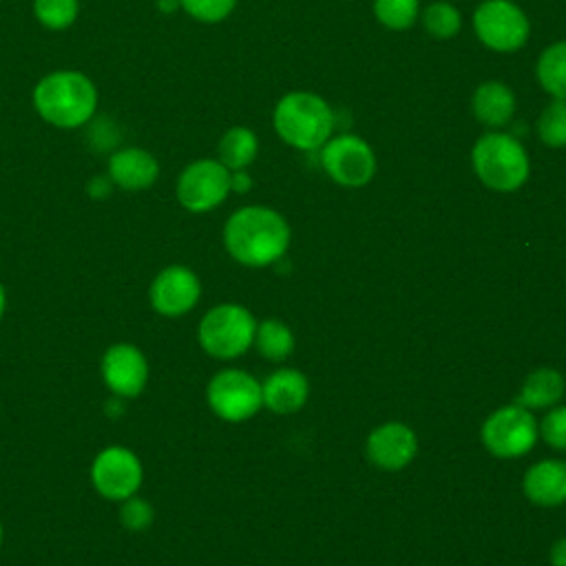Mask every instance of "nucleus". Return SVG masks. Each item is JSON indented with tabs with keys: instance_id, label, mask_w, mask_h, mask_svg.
Masks as SVG:
<instances>
[{
	"instance_id": "obj_6",
	"label": "nucleus",
	"mask_w": 566,
	"mask_h": 566,
	"mask_svg": "<svg viewBox=\"0 0 566 566\" xmlns=\"http://www.w3.org/2000/svg\"><path fill=\"white\" fill-rule=\"evenodd\" d=\"M480 438L486 451L495 458H522L535 447L539 438V422L531 409L511 402L486 416L480 429Z\"/></svg>"
},
{
	"instance_id": "obj_3",
	"label": "nucleus",
	"mask_w": 566,
	"mask_h": 566,
	"mask_svg": "<svg viewBox=\"0 0 566 566\" xmlns=\"http://www.w3.org/2000/svg\"><path fill=\"white\" fill-rule=\"evenodd\" d=\"M272 122L287 146L316 150L332 137L334 113L323 97L307 91H294L279 99Z\"/></svg>"
},
{
	"instance_id": "obj_17",
	"label": "nucleus",
	"mask_w": 566,
	"mask_h": 566,
	"mask_svg": "<svg viewBox=\"0 0 566 566\" xmlns=\"http://www.w3.org/2000/svg\"><path fill=\"white\" fill-rule=\"evenodd\" d=\"M159 175L157 159L144 148H122L108 159V179L122 190H146Z\"/></svg>"
},
{
	"instance_id": "obj_23",
	"label": "nucleus",
	"mask_w": 566,
	"mask_h": 566,
	"mask_svg": "<svg viewBox=\"0 0 566 566\" xmlns=\"http://www.w3.org/2000/svg\"><path fill=\"white\" fill-rule=\"evenodd\" d=\"M422 24L429 35L438 40H449L460 33L462 27V15L451 2H431L424 13H422Z\"/></svg>"
},
{
	"instance_id": "obj_5",
	"label": "nucleus",
	"mask_w": 566,
	"mask_h": 566,
	"mask_svg": "<svg viewBox=\"0 0 566 566\" xmlns=\"http://www.w3.org/2000/svg\"><path fill=\"white\" fill-rule=\"evenodd\" d=\"M256 321L252 312L239 303H221L210 307L197 329L199 345L212 358H239L254 345Z\"/></svg>"
},
{
	"instance_id": "obj_33",
	"label": "nucleus",
	"mask_w": 566,
	"mask_h": 566,
	"mask_svg": "<svg viewBox=\"0 0 566 566\" xmlns=\"http://www.w3.org/2000/svg\"><path fill=\"white\" fill-rule=\"evenodd\" d=\"M157 7H159L161 11H166V13H168V11H172V9H177V7H179V0H159V2H157Z\"/></svg>"
},
{
	"instance_id": "obj_13",
	"label": "nucleus",
	"mask_w": 566,
	"mask_h": 566,
	"mask_svg": "<svg viewBox=\"0 0 566 566\" xmlns=\"http://www.w3.org/2000/svg\"><path fill=\"white\" fill-rule=\"evenodd\" d=\"M102 380L117 398H135L148 382V360L139 347L115 343L102 356Z\"/></svg>"
},
{
	"instance_id": "obj_29",
	"label": "nucleus",
	"mask_w": 566,
	"mask_h": 566,
	"mask_svg": "<svg viewBox=\"0 0 566 566\" xmlns=\"http://www.w3.org/2000/svg\"><path fill=\"white\" fill-rule=\"evenodd\" d=\"M539 436L553 449L566 451V405H555L539 422Z\"/></svg>"
},
{
	"instance_id": "obj_10",
	"label": "nucleus",
	"mask_w": 566,
	"mask_h": 566,
	"mask_svg": "<svg viewBox=\"0 0 566 566\" xmlns=\"http://www.w3.org/2000/svg\"><path fill=\"white\" fill-rule=\"evenodd\" d=\"M91 480L102 497L122 502L135 495L142 486V460L128 447L111 444L95 455L91 464Z\"/></svg>"
},
{
	"instance_id": "obj_25",
	"label": "nucleus",
	"mask_w": 566,
	"mask_h": 566,
	"mask_svg": "<svg viewBox=\"0 0 566 566\" xmlns=\"http://www.w3.org/2000/svg\"><path fill=\"white\" fill-rule=\"evenodd\" d=\"M418 0H374V15L387 29H409L418 18Z\"/></svg>"
},
{
	"instance_id": "obj_21",
	"label": "nucleus",
	"mask_w": 566,
	"mask_h": 566,
	"mask_svg": "<svg viewBox=\"0 0 566 566\" xmlns=\"http://www.w3.org/2000/svg\"><path fill=\"white\" fill-rule=\"evenodd\" d=\"M537 80L553 99H566V40L544 49L537 60Z\"/></svg>"
},
{
	"instance_id": "obj_32",
	"label": "nucleus",
	"mask_w": 566,
	"mask_h": 566,
	"mask_svg": "<svg viewBox=\"0 0 566 566\" xmlns=\"http://www.w3.org/2000/svg\"><path fill=\"white\" fill-rule=\"evenodd\" d=\"M111 179H104V177H95L91 184H88V192L93 197H106L111 192Z\"/></svg>"
},
{
	"instance_id": "obj_35",
	"label": "nucleus",
	"mask_w": 566,
	"mask_h": 566,
	"mask_svg": "<svg viewBox=\"0 0 566 566\" xmlns=\"http://www.w3.org/2000/svg\"><path fill=\"white\" fill-rule=\"evenodd\" d=\"M0 546H2V522H0Z\"/></svg>"
},
{
	"instance_id": "obj_26",
	"label": "nucleus",
	"mask_w": 566,
	"mask_h": 566,
	"mask_svg": "<svg viewBox=\"0 0 566 566\" xmlns=\"http://www.w3.org/2000/svg\"><path fill=\"white\" fill-rule=\"evenodd\" d=\"M77 0H33L35 18L53 31L66 29L77 18Z\"/></svg>"
},
{
	"instance_id": "obj_14",
	"label": "nucleus",
	"mask_w": 566,
	"mask_h": 566,
	"mask_svg": "<svg viewBox=\"0 0 566 566\" xmlns=\"http://www.w3.org/2000/svg\"><path fill=\"white\" fill-rule=\"evenodd\" d=\"M367 458L382 471H400L418 453L416 431L405 422H385L367 436Z\"/></svg>"
},
{
	"instance_id": "obj_19",
	"label": "nucleus",
	"mask_w": 566,
	"mask_h": 566,
	"mask_svg": "<svg viewBox=\"0 0 566 566\" xmlns=\"http://www.w3.org/2000/svg\"><path fill=\"white\" fill-rule=\"evenodd\" d=\"M566 382L564 376L553 367H539L533 369L526 380L522 382V389L517 394V405L526 409H548L555 407L564 396Z\"/></svg>"
},
{
	"instance_id": "obj_8",
	"label": "nucleus",
	"mask_w": 566,
	"mask_h": 566,
	"mask_svg": "<svg viewBox=\"0 0 566 566\" xmlns=\"http://www.w3.org/2000/svg\"><path fill=\"white\" fill-rule=\"evenodd\" d=\"M478 40L500 53L517 51L526 44L531 24L526 13L511 0H484L473 13Z\"/></svg>"
},
{
	"instance_id": "obj_7",
	"label": "nucleus",
	"mask_w": 566,
	"mask_h": 566,
	"mask_svg": "<svg viewBox=\"0 0 566 566\" xmlns=\"http://www.w3.org/2000/svg\"><path fill=\"white\" fill-rule=\"evenodd\" d=\"M206 400L214 416L226 422H245L263 407L261 382L237 367H228L217 371L208 387Z\"/></svg>"
},
{
	"instance_id": "obj_31",
	"label": "nucleus",
	"mask_w": 566,
	"mask_h": 566,
	"mask_svg": "<svg viewBox=\"0 0 566 566\" xmlns=\"http://www.w3.org/2000/svg\"><path fill=\"white\" fill-rule=\"evenodd\" d=\"M551 566H566V537H559L553 546H551Z\"/></svg>"
},
{
	"instance_id": "obj_4",
	"label": "nucleus",
	"mask_w": 566,
	"mask_h": 566,
	"mask_svg": "<svg viewBox=\"0 0 566 566\" xmlns=\"http://www.w3.org/2000/svg\"><path fill=\"white\" fill-rule=\"evenodd\" d=\"M471 161L480 181L497 192L522 188L531 172L524 146L513 135L500 130H491L475 142Z\"/></svg>"
},
{
	"instance_id": "obj_28",
	"label": "nucleus",
	"mask_w": 566,
	"mask_h": 566,
	"mask_svg": "<svg viewBox=\"0 0 566 566\" xmlns=\"http://www.w3.org/2000/svg\"><path fill=\"white\" fill-rule=\"evenodd\" d=\"M237 0H179V7L192 15L199 22H221L226 20L232 9H234Z\"/></svg>"
},
{
	"instance_id": "obj_16",
	"label": "nucleus",
	"mask_w": 566,
	"mask_h": 566,
	"mask_svg": "<svg viewBox=\"0 0 566 566\" xmlns=\"http://www.w3.org/2000/svg\"><path fill=\"white\" fill-rule=\"evenodd\" d=\"M263 407L274 413H294L310 398V380L294 367H281L261 382Z\"/></svg>"
},
{
	"instance_id": "obj_27",
	"label": "nucleus",
	"mask_w": 566,
	"mask_h": 566,
	"mask_svg": "<svg viewBox=\"0 0 566 566\" xmlns=\"http://www.w3.org/2000/svg\"><path fill=\"white\" fill-rule=\"evenodd\" d=\"M155 520V509L148 500L130 495L119 502V522L128 531H146Z\"/></svg>"
},
{
	"instance_id": "obj_12",
	"label": "nucleus",
	"mask_w": 566,
	"mask_h": 566,
	"mask_svg": "<svg viewBox=\"0 0 566 566\" xmlns=\"http://www.w3.org/2000/svg\"><path fill=\"white\" fill-rule=\"evenodd\" d=\"M148 298L157 314L177 318L188 314L199 303L201 281L186 265H168L153 279Z\"/></svg>"
},
{
	"instance_id": "obj_34",
	"label": "nucleus",
	"mask_w": 566,
	"mask_h": 566,
	"mask_svg": "<svg viewBox=\"0 0 566 566\" xmlns=\"http://www.w3.org/2000/svg\"><path fill=\"white\" fill-rule=\"evenodd\" d=\"M4 310H7V292H4V285L0 283V318H2Z\"/></svg>"
},
{
	"instance_id": "obj_22",
	"label": "nucleus",
	"mask_w": 566,
	"mask_h": 566,
	"mask_svg": "<svg viewBox=\"0 0 566 566\" xmlns=\"http://www.w3.org/2000/svg\"><path fill=\"white\" fill-rule=\"evenodd\" d=\"M254 345L268 360H285L294 352V334L279 318H265L256 325Z\"/></svg>"
},
{
	"instance_id": "obj_30",
	"label": "nucleus",
	"mask_w": 566,
	"mask_h": 566,
	"mask_svg": "<svg viewBox=\"0 0 566 566\" xmlns=\"http://www.w3.org/2000/svg\"><path fill=\"white\" fill-rule=\"evenodd\" d=\"M252 188V179L245 170H230V190L248 192Z\"/></svg>"
},
{
	"instance_id": "obj_11",
	"label": "nucleus",
	"mask_w": 566,
	"mask_h": 566,
	"mask_svg": "<svg viewBox=\"0 0 566 566\" xmlns=\"http://www.w3.org/2000/svg\"><path fill=\"white\" fill-rule=\"evenodd\" d=\"M230 170L219 159H197L177 179V199L190 212H208L226 201Z\"/></svg>"
},
{
	"instance_id": "obj_1",
	"label": "nucleus",
	"mask_w": 566,
	"mask_h": 566,
	"mask_svg": "<svg viewBox=\"0 0 566 566\" xmlns=\"http://www.w3.org/2000/svg\"><path fill=\"white\" fill-rule=\"evenodd\" d=\"M292 230L281 212L268 206H243L223 226L228 254L248 268H265L283 259Z\"/></svg>"
},
{
	"instance_id": "obj_15",
	"label": "nucleus",
	"mask_w": 566,
	"mask_h": 566,
	"mask_svg": "<svg viewBox=\"0 0 566 566\" xmlns=\"http://www.w3.org/2000/svg\"><path fill=\"white\" fill-rule=\"evenodd\" d=\"M522 491L537 506H562L566 502V460L546 458L531 464L524 473Z\"/></svg>"
},
{
	"instance_id": "obj_18",
	"label": "nucleus",
	"mask_w": 566,
	"mask_h": 566,
	"mask_svg": "<svg viewBox=\"0 0 566 566\" xmlns=\"http://www.w3.org/2000/svg\"><path fill=\"white\" fill-rule=\"evenodd\" d=\"M471 108L480 124L489 128H502L515 113V95L506 84L489 80L475 88Z\"/></svg>"
},
{
	"instance_id": "obj_9",
	"label": "nucleus",
	"mask_w": 566,
	"mask_h": 566,
	"mask_svg": "<svg viewBox=\"0 0 566 566\" xmlns=\"http://www.w3.org/2000/svg\"><path fill=\"white\" fill-rule=\"evenodd\" d=\"M321 166L336 184L360 188L369 184L376 172V155L363 137L347 133L329 137L321 146Z\"/></svg>"
},
{
	"instance_id": "obj_24",
	"label": "nucleus",
	"mask_w": 566,
	"mask_h": 566,
	"mask_svg": "<svg viewBox=\"0 0 566 566\" xmlns=\"http://www.w3.org/2000/svg\"><path fill=\"white\" fill-rule=\"evenodd\" d=\"M537 135L551 148L566 146V99H553L537 119Z\"/></svg>"
},
{
	"instance_id": "obj_2",
	"label": "nucleus",
	"mask_w": 566,
	"mask_h": 566,
	"mask_svg": "<svg viewBox=\"0 0 566 566\" xmlns=\"http://www.w3.org/2000/svg\"><path fill=\"white\" fill-rule=\"evenodd\" d=\"M33 106L44 122L57 128H77L93 117L97 91L80 71H55L38 82Z\"/></svg>"
},
{
	"instance_id": "obj_20",
	"label": "nucleus",
	"mask_w": 566,
	"mask_h": 566,
	"mask_svg": "<svg viewBox=\"0 0 566 566\" xmlns=\"http://www.w3.org/2000/svg\"><path fill=\"white\" fill-rule=\"evenodd\" d=\"M259 150L256 135L245 126H234L219 139V161L228 170H245Z\"/></svg>"
}]
</instances>
